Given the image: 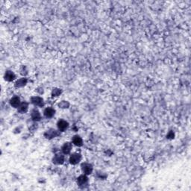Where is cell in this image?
<instances>
[{
    "label": "cell",
    "instance_id": "e0dca14e",
    "mask_svg": "<svg viewBox=\"0 0 191 191\" xmlns=\"http://www.w3.org/2000/svg\"><path fill=\"white\" fill-rule=\"evenodd\" d=\"M58 107L61 109H67L70 107V104L68 101H66V100H63V101H61L60 102L57 104Z\"/></svg>",
    "mask_w": 191,
    "mask_h": 191
},
{
    "label": "cell",
    "instance_id": "9c48e42d",
    "mask_svg": "<svg viewBox=\"0 0 191 191\" xmlns=\"http://www.w3.org/2000/svg\"><path fill=\"white\" fill-rule=\"evenodd\" d=\"M73 145L72 142H65L61 146V152L65 155H70L73 149Z\"/></svg>",
    "mask_w": 191,
    "mask_h": 191
},
{
    "label": "cell",
    "instance_id": "8fae6325",
    "mask_svg": "<svg viewBox=\"0 0 191 191\" xmlns=\"http://www.w3.org/2000/svg\"><path fill=\"white\" fill-rule=\"evenodd\" d=\"M4 79L8 82H12L16 79V74L12 70H6L4 74Z\"/></svg>",
    "mask_w": 191,
    "mask_h": 191
},
{
    "label": "cell",
    "instance_id": "7a4b0ae2",
    "mask_svg": "<svg viewBox=\"0 0 191 191\" xmlns=\"http://www.w3.org/2000/svg\"><path fill=\"white\" fill-rule=\"evenodd\" d=\"M30 102L31 104H32L34 106L38 107H42L44 106V105H45L44 99H43L41 96H31L30 99Z\"/></svg>",
    "mask_w": 191,
    "mask_h": 191
},
{
    "label": "cell",
    "instance_id": "5b68a950",
    "mask_svg": "<svg viewBox=\"0 0 191 191\" xmlns=\"http://www.w3.org/2000/svg\"><path fill=\"white\" fill-rule=\"evenodd\" d=\"M56 125H57V130L60 131V132H64V131L67 130V129L70 126V124L66 120H64V119H60V120L57 122Z\"/></svg>",
    "mask_w": 191,
    "mask_h": 191
},
{
    "label": "cell",
    "instance_id": "4fadbf2b",
    "mask_svg": "<svg viewBox=\"0 0 191 191\" xmlns=\"http://www.w3.org/2000/svg\"><path fill=\"white\" fill-rule=\"evenodd\" d=\"M28 84V79L27 78L23 77L20 78L19 79H16L15 83H14V87L16 88H24Z\"/></svg>",
    "mask_w": 191,
    "mask_h": 191
},
{
    "label": "cell",
    "instance_id": "9a60e30c",
    "mask_svg": "<svg viewBox=\"0 0 191 191\" xmlns=\"http://www.w3.org/2000/svg\"><path fill=\"white\" fill-rule=\"evenodd\" d=\"M71 142L73 143V145L78 146V147H81V146H82L83 144H84V141H83L82 138L78 134L74 135L73 138H72Z\"/></svg>",
    "mask_w": 191,
    "mask_h": 191
},
{
    "label": "cell",
    "instance_id": "ba28073f",
    "mask_svg": "<svg viewBox=\"0 0 191 191\" xmlns=\"http://www.w3.org/2000/svg\"><path fill=\"white\" fill-rule=\"evenodd\" d=\"M31 120L33 122H40L42 120V115L41 113L40 112V111L38 108H34L32 109L31 111Z\"/></svg>",
    "mask_w": 191,
    "mask_h": 191
},
{
    "label": "cell",
    "instance_id": "3957f363",
    "mask_svg": "<svg viewBox=\"0 0 191 191\" xmlns=\"http://www.w3.org/2000/svg\"><path fill=\"white\" fill-rule=\"evenodd\" d=\"M81 170L84 174L87 175H91L93 172V166L88 162H83L81 164Z\"/></svg>",
    "mask_w": 191,
    "mask_h": 191
},
{
    "label": "cell",
    "instance_id": "277c9868",
    "mask_svg": "<svg viewBox=\"0 0 191 191\" xmlns=\"http://www.w3.org/2000/svg\"><path fill=\"white\" fill-rule=\"evenodd\" d=\"M52 161L55 165H62L65 161V155H64L62 152L55 154L52 159Z\"/></svg>",
    "mask_w": 191,
    "mask_h": 191
},
{
    "label": "cell",
    "instance_id": "7c38bea8",
    "mask_svg": "<svg viewBox=\"0 0 191 191\" xmlns=\"http://www.w3.org/2000/svg\"><path fill=\"white\" fill-rule=\"evenodd\" d=\"M21 102V99H20V98L18 96H13V97L11 98L10 101H9L10 105L12 107H14V108H18Z\"/></svg>",
    "mask_w": 191,
    "mask_h": 191
},
{
    "label": "cell",
    "instance_id": "5bb4252c",
    "mask_svg": "<svg viewBox=\"0 0 191 191\" xmlns=\"http://www.w3.org/2000/svg\"><path fill=\"white\" fill-rule=\"evenodd\" d=\"M29 108V103L27 102L24 101V102H22L21 104H20L19 107L17 108V111H18V113H20V114H24L28 112Z\"/></svg>",
    "mask_w": 191,
    "mask_h": 191
},
{
    "label": "cell",
    "instance_id": "30bf717a",
    "mask_svg": "<svg viewBox=\"0 0 191 191\" xmlns=\"http://www.w3.org/2000/svg\"><path fill=\"white\" fill-rule=\"evenodd\" d=\"M55 113H56V111L53 107H46L43 111V116L47 119H51L55 116Z\"/></svg>",
    "mask_w": 191,
    "mask_h": 191
},
{
    "label": "cell",
    "instance_id": "6da1fadb",
    "mask_svg": "<svg viewBox=\"0 0 191 191\" xmlns=\"http://www.w3.org/2000/svg\"><path fill=\"white\" fill-rule=\"evenodd\" d=\"M59 134H60V131L57 130V129H53V128H50V129H47V130L44 132L43 136L46 139L50 140L57 138Z\"/></svg>",
    "mask_w": 191,
    "mask_h": 191
},
{
    "label": "cell",
    "instance_id": "ac0fdd59",
    "mask_svg": "<svg viewBox=\"0 0 191 191\" xmlns=\"http://www.w3.org/2000/svg\"><path fill=\"white\" fill-rule=\"evenodd\" d=\"M20 74H21L22 75H23V77L25 76V75H27L28 70L26 69V66H21V68H20Z\"/></svg>",
    "mask_w": 191,
    "mask_h": 191
},
{
    "label": "cell",
    "instance_id": "2e32d148",
    "mask_svg": "<svg viewBox=\"0 0 191 191\" xmlns=\"http://www.w3.org/2000/svg\"><path fill=\"white\" fill-rule=\"evenodd\" d=\"M62 93H63L62 89L58 88H53L51 92L52 97H58L59 96H61V94H62Z\"/></svg>",
    "mask_w": 191,
    "mask_h": 191
},
{
    "label": "cell",
    "instance_id": "d6986e66",
    "mask_svg": "<svg viewBox=\"0 0 191 191\" xmlns=\"http://www.w3.org/2000/svg\"><path fill=\"white\" fill-rule=\"evenodd\" d=\"M35 91H36L37 93H38L40 95H41V94H43L44 93V90H43V88H42V87H39V88L35 89Z\"/></svg>",
    "mask_w": 191,
    "mask_h": 191
},
{
    "label": "cell",
    "instance_id": "52a82bcc",
    "mask_svg": "<svg viewBox=\"0 0 191 191\" xmlns=\"http://www.w3.org/2000/svg\"><path fill=\"white\" fill-rule=\"evenodd\" d=\"M81 159H82V156H81V154L75 152L70 155L69 157V162L72 165H77L81 162Z\"/></svg>",
    "mask_w": 191,
    "mask_h": 191
},
{
    "label": "cell",
    "instance_id": "8992f818",
    "mask_svg": "<svg viewBox=\"0 0 191 191\" xmlns=\"http://www.w3.org/2000/svg\"><path fill=\"white\" fill-rule=\"evenodd\" d=\"M76 183H77L78 186L81 187L88 186V184L89 183L88 175H85V174L84 173H83L82 175H79L76 179Z\"/></svg>",
    "mask_w": 191,
    "mask_h": 191
}]
</instances>
